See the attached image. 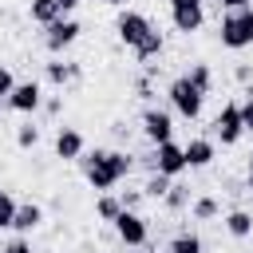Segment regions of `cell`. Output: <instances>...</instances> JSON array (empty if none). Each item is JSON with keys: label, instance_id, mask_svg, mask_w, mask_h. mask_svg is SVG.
<instances>
[{"label": "cell", "instance_id": "cell-1", "mask_svg": "<svg viewBox=\"0 0 253 253\" xmlns=\"http://www.w3.org/2000/svg\"><path fill=\"white\" fill-rule=\"evenodd\" d=\"M115 36L134 51V59H154V55H162V32L150 24V16H142V12H134V8H123L119 16H115Z\"/></svg>", "mask_w": 253, "mask_h": 253}, {"label": "cell", "instance_id": "cell-2", "mask_svg": "<svg viewBox=\"0 0 253 253\" xmlns=\"http://www.w3.org/2000/svg\"><path fill=\"white\" fill-rule=\"evenodd\" d=\"M79 162H83L87 186L99 190V194H107L111 186H119V182L134 170V154H126V150H91V154H83Z\"/></svg>", "mask_w": 253, "mask_h": 253}, {"label": "cell", "instance_id": "cell-3", "mask_svg": "<svg viewBox=\"0 0 253 253\" xmlns=\"http://www.w3.org/2000/svg\"><path fill=\"white\" fill-rule=\"evenodd\" d=\"M217 40H221V47H229V51L253 47V8L221 12V24H217Z\"/></svg>", "mask_w": 253, "mask_h": 253}, {"label": "cell", "instance_id": "cell-4", "mask_svg": "<svg viewBox=\"0 0 253 253\" xmlns=\"http://www.w3.org/2000/svg\"><path fill=\"white\" fill-rule=\"evenodd\" d=\"M166 95H170V107L182 115V119H198L202 115V103H206V95L186 79V75H178V79H170V87H166Z\"/></svg>", "mask_w": 253, "mask_h": 253}, {"label": "cell", "instance_id": "cell-5", "mask_svg": "<svg viewBox=\"0 0 253 253\" xmlns=\"http://www.w3.org/2000/svg\"><path fill=\"white\" fill-rule=\"evenodd\" d=\"M146 162H150V170H158V174H166V178H178L182 170H190V166H186V146L174 142V138L162 142V146H154Z\"/></svg>", "mask_w": 253, "mask_h": 253}, {"label": "cell", "instance_id": "cell-6", "mask_svg": "<svg viewBox=\"0 0 253 253\" xmlns=\"http://www.w3.org/2000/svg\"><path fill=\"white\" fill-rule=\"evenodd\" d=\"M241 134H245L241 103H225V107L217 111V119H213V138H217L221 146H237V142H241Z\"/></svg>", "mask_w": 253, "mask_h": 253}, {"label": "cell", "instance_id": "cell-7", "mask_svg": "<svg viewBox=\"0 0 253 253\" xmlns=\"http://www.w3.org/2000/svg\"><path fill=\"white\" fill-rule=\"evenodd\" d=\"M142 134H146L150 146L170 142V138H174V115L162 111V107H146V111H142Z\"/></svg>", "mask_w": 253, "mask_h": 253}, {"label": "cell", "instance_id": "cell-8", "mask_svg": "<svg viewBox=\"0 0 253 253\" xmlns=\"http://www.w3.org/2000/svg\"><path fill=\"white\" fill-rule=\"evenodd\" d=\"M170 24H174L182 36H194V32L206 24L202 0H170Z\"/></svg>", "mask_w": 253, "mask_h": 253}, {"label": "cell", "instance_id": "cell-9", "mask_svg": "<svg viewBox=\"0 0 253 253\" xmlns=\"http://www.w3.org/2000/svg\"><path fill=\"white\" fill-rule=\"evenodd\" d=\"M111 225H115V233H119V241H123V245H130V249L146 245V233H150V229H146V217H142L138 210H123Z\"/></svg>", "mask_w": 253, "mask_h": 253}, {"label": "cell", "instance_id": "cell-10", "mask_svg": "<svg viewBox=\"0 0 253 253\" xmlns=\"http://www.w3.org/2000/svg\"><path fill=\"white\" fill-rule=\"evenodd\" d=\"M79 20H71V16H63V20H55L51 28H43V47L51 51V55H59V51H67L75 40H79Z\"/></svg>", "mask_w": 253, "mask_h": 253}, {"label": "cell", "instance_id": "cell-11", "mask_svg": "<svg viewBox=\"0 0 253 253\" xmlns=\"http://www.w3.org/2000/svg\"><path fill=\"white\" fill-rule=\"evenodd\" d=\"M8 107H12L16 115H36V111L43 107V91H40V83H36V79L16 83V91L8 95Z\"/></svg>", "mask_w": 253, "mask_h": 253}, {"label": "cell", "instance_id": "cell-12", "mask_svg": "<svg viewBox=\"0 0 253 253\" xmlns=\"http://www.w3.org/2000/svg\"><path fill=\"white\" fill-rule=\"evenodd\" d=\"M83 134L75 130V126H59V134H55V158H63V162H79L83 158Z\"/></svg>", "mask_w": 253, "mask_h": 253}, {"label": "cell", "instance_id": "cell-13", "mask_svg": "<svg viewBox=\"0 0 253 253\" xmlns=\"http://www.w3.org/2000/svg\"><path fill=\"white\" fill-rule=\"evenodd\" d=\"M217 158V142L213 138H190L186 142V166L190 170H206Z\"/></svg>", "mask_w": 253, "mask_h": 253}, {"label": "cell", "instance_id": "cell-14", "mask_svg": "<svg viewBox=\"0 0 253 253\" xmlns=\"http://www.w3.org/2000/svg\"><path fill=\"white\" fill-rule=\"evenodd\" d=\"M43 75H47V83H51V87H67V83H75V79H79V63L51 59V63H43Z\"/></svg>", "mask_w": 253, "mask_h": 253}, {"label": "cell", "instance_id": "cell-15", "mask_svg": "<svg viewBox=\"0 0 253 253\" xmlns=\"http://www.w3.org/2000/svg\"><path fill=\"white\" fill-rule=\"evenodd\" d=\"M221 225H225V233L237 237V241L253 237V213H249V210H229V213L221 217Z\"/></svg>", "mask_w": 253, "mask_h": 253}, {"label": "cell", "instance_id": "cell-16", "mask_svg": "<svg viewBox=\"0 0 253 253\" xmlns=\"http://www.w3.org/2000/svg\"><path fill=\"white\" fill-rule=\"evenodd\" d=\"M40 221H43V210H40L36 202H24V206L16 210V221H12V229H16L20 237H24V233H32V229H36Z\"/></svg>", "mask_w": 253, "mask_h": 253}, {"label": "cell", "instance_id": "cell-17", "mask_svg": "<svg viewBox=\"0 0 253 253\" xmlns=\"http://www.w3.org/2000/svg\"><path fill=\"white\" fill-rule=\"evenodd\" d=\"M28 16H32L36 24H43V28H51L55 20H63L55 0H28Z\"/></svg>", "mask_w": 253, "mask_h": 253}, {"label": "cell", "instance_id": "cell-18", "mask_svg": "<svg viewBox=\"0 0 253 253\" xmlns=\"http://www.w3.org/2000/svg\"><path fill=\"white\" fill-rule=\"evenodd\" d=\"M217 213H221V202H217L213 194H202V198L190 202V217H194V221H213Z\"/></svg>", "mask_w": 253, "mask_h": 253}, {"label": "cell", "instance_id": "cell-19", "mask_svg": "<svg viewBox=\"0 0 253 253\" xmlns=\"http://www.w3.org/2000/svg\"><path fill=\"white\" fill-rule=\"evenodd\" d=\"M206 245H202V237L194 233V229H182V233H174L170 237V245H166V253H202Z\"/></svg>", "mask_w": 253, "mask_h": 253}, {"label": "cell", "instance_id": "cell-20", "mask_svg": "<svg viewBox=\"0 0 253 253\" xmlns=\"http://www.w3.org/2000/svg\"><path fill=\"white\" fill-rule=\"evenodd\" d=\"M186 79H190V83H194L202 95H210V91H213V71H210V63H190Z\"/></svg>", "mask_w": 253, "mask_h": 253}, {"label": "cell", "instance_id": "cell-21", "mask_svg": "<svg viewBox=\"0 0 253 253\" xmlns=\"http://www.w3.org/2000/svg\"><path fill=\"white\" fill-rule=\"evenodd\" d=\"M170 186H174V178H166V174H150L146 178V186H142V198H150V202H158V198H166L170 194Z\"/></svg>", "mask_w": 253, "mask_h": 253}, {"label": "cell", "instance_id": "cell-22", "mask_svg": "<svg viewBox=\"0 0 253 253\" xmlns=\"http://www.w3.org/2000/svg\"><path fill=\"white\" fill-rule=\"evenodd\" d=\"M95 213H99L103 221H115V217L123 213V202H119L115 194H99V198H95Z\"/></svg>", "mask_w": 253, "mask_h": 253}, {"label": "cell", "instance_id": "cell-23", "mask_svg": "<svg viewBox=\"0 0 253 253\" xmlns=\"http://www.w3.org/2000/svg\"><path fill=\"white\" fill-rule=\"evenodd\" d=\"M162 202H166V210H174V213H178V210H186V206H190V186L174 182V186H170V194H166Z\"/></svg>", "mask_w": 253, "mask_h": 253}, {"label": "cell", "instance_id": "cell-24", "mask_svg": "<svg viewBox=\"0 0 253 253\" xmlns=\"http://www.w3.org/2000/svg\"><path fill=\"white\" fill-rule=\"evenodd\" d=\"M16 210H20V202H16L8 190H0V229H12V221H16Z\"/></svg>", "mask_w": 253, "mask_h": 253}, {"label": "cell", "instance_id": "cell-25", "mask_svg": "<svg viewBox=\"0 0 253 253\" xmlns=\"http://www.w3.org/2000/svg\"><path fill=\"white\" fill-rule=\"evenodd\" d=\"M36 142H40V126H36V123L16 126V146H20V150H32Z\"/></svg>", "mask_w": 253, "mask_h": 253}, {"label": "cell", "instance_id": "cell-26", "mask_svg": "<svg viewBox=\"0 0 253 253\" xmlns=\"http://www.w3.org/2000/svg\"><path fill=\"white\" fill-rule=\"evenodd\" d=\"M12 91H16V79H12V71L0 63V99L8 103V95H12Z\"/></svg>", "mask_w": 253, "mask_h": 253}, {"label": "cell", "instance_id": "cell-27", "mask_svg": "<svg viewBox=\"0 0 253 253\" xmlns=\"http://www.w3.org/2000/svg\"><path fill=\"white\" fill-rule=\"evenodd\" d=\"M241 123H245V130L253 134V91H245V99H241Z\"/></svg>", "mask_w": 253, "mask_h": 253}, {"label": "cell", "instance_id": "cell-28", "mask_svg": "<svg viewBox=\"0 0 253 253\" xmlns=\"http://www.w3.org/2000/svg\"><path fill=\"white\" fill-rule=\"evenodd\" d=\"M0 253H32V241H28V237H12Z\"/></svg>", "mask_w": 253, "mask_h": 253}, {"label": "cell", "instance_id": "cell-29", "mask_svg": "<svg viewBox=\"0 0 253 253\" xmlns=\"http://www.w3.org/2000/svg\"><path fill=\"white\" fill-rule=\"evenodd\" d=\"M59 111H63V99H59V95H51V99H43V115H51V119H55Z\"/></svg>", "mask_w": 253, "mask_h": 253}, {"label": "cell", "instance_id": "cell-30", "mask_svg": "<svg viewBox=\"0 0 253 253\" xmlns=\"http://www.w3.org/2000/svg\"><path fill=\"white\" fill-rule=\"evenodd\" d=\"M119 202H123V210H134V206L142 202V190H126V194H123Z\"/></svg>", "mask_w": 253, "mask_h": 253}, {"label": "cell", "instance_id": "cell-31", "mask_svg": "<svg viewBox=\"0 0 253 253\" xmlns=\"http://www.w3.org/2000/svg\"><path fill=\"white\" fill-rule=\"evenodd\" d=\"M217 8H225V12H237V8H253V0H217Z\"/></svg>", "mask_w": 253, "mask_h": 253}, {"label": "cell", "instance_id": "cell-32", "mask_svg": "<svg viewBox=\"0 0 253 253\" xmlns=\"http://www.w3.org/2000/svg\"><path fill=\"white\" fill-rule=\"evenodd\" d=\"M55 4H59V16H71V12H75L83 0H55Z\"/></svg>", "mask_w": 253, "mask_h": 253}, {"label": "cell", "instance_id": "cell-33", "mask_svg": "<svg viewBox=\"0 0 253 253\" xmlns=\"http://www.w3.org/2000/svg\"><path fill=\"white\" fill-rule=\"evenodd\" d=\"M233 75H237V79H241V83H249V79H253V67H249V63H241V67H237V71H233Z\"/></svg>", "mask_w": 253, "mask_h": 253}, {"label": "cell", "instance_id": "cell-34", "mask_svg": "<svg viewBox=\"0 0 253 253\" xmlns=\"http://www.w3.org/2000/svg\"><path fill=\"white\" fill-rule=\"evenodd\" d=\"M99 4H111V8H123L126 0H99Z\"/></svg>", "mask_w": 253, "mask_h": 253}, {"label": "cell", "instance_id": "cell-35", "mask_svg": "<svg viewBox=\"0 0 253 253\" xmlns=\"http://www.w3.org/2000/svg\"><path fill=\"white\" fill-rule=\"evenodd\" d=\"M245 194H249V198H253V178H249V190H245Z\"/></svg>", "mask_w": 253, "mask_h": 253}, {"label": "cell", "instance_id": "cell-36", "mask_svg": "<svg viewBox=\"0 0 253 253\" xmlns=\"http://www.w3.org/2000/svg\"><path fill=\"white\" fill-rule=\"evenodd\" d=\"M249 178H253V154H249Z\"/></svg>", "mask_w": 253, "mask_h": 253}, {"label": "cell", "instance_id": "cell-37", "mask_svg": "<svg viewBox=\"0 0 253 253\" xmlns=\"http://www.w3.org/2000/svg\"><path fill=\"white\" fill-rule=\"evenodd\" d=\"M146 253H158V249H146Z\"/></svg>", "mask_w": 253, "mask_h": 253}]
</instances>
